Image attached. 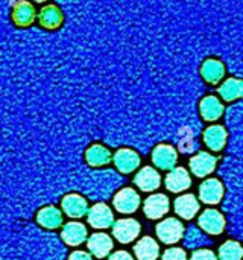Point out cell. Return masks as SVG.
Masks as SVG:
<instances>
[{
    "mask_svg": "<svg viewBox=\"0 0 243 260\" xmlns=\"http://www.w3.org/2000/svg\"><path fill=\"white\" fill-rule=\"evenodd\" d=\"M224 198V186L216 178H209L199 186V200L205 204H219Z\"/></svg>",
    "mask_w": 243,
    "mask_h": 260,
    "instance_id": "14",
    "label": "cell"
},
{
    "mask_svg": "<svg viewBox=\"0 0 243 260\" xmlns=\"http://www.w3.org/2000/svg\"><path fill=\"white\" fill-rule=\"evenodd\" d=\"M134 184L143 192H154L161 186V175L152 166H145L134 177Z\"/></svg>",
    "mask_w": 243,
    "mask_h": 260,
    "instance_id": "11",
    "label": "cell"
},
{
    "mask_svg": "<svg viewBox=\"0 0 243 260\" xmlns=\"http://www.w3.org/2000/svg\"><path fill=\"white\" fill-rule=\"evenodd\" d=\"M198 225L207 235H221L225 229V218L219 210L207 209L198 218Z\"/></svg>",
    "mask_w": 243,
    "mask_h": 260,
    "instance_id": "4",
    "label": "cell"
},
{
    "mask_svg": "<svg viewBox=\"0 0 243 260\" xmlns=\"http://www.w3.org/2000/svg\"><path fill=\"white\" fill-rule=\"evenodd\" d=\"M134 254L138 260H157L160 256V245L154 238L145 236L134 245Z\"/></svg>",
    "mask_w": 243,
    "mask_h": 260,
    "instance_id": "18",
    "label": "cell"
},
{
    "mask_svg": "<svg viewBox=\"0 0 243 260\" xmlns=\"http://www.w3.org/2000/svg\"><path fill=\"white\" fill-rule=\"evenodd\" d=\"M199 113L204 120L216 122L224 114V105L216 96H205L199 104Z\"/></svg>",
    "mask_w": 243,
    "mask_h": 260,
    "instance_id": "20",
    "label": "cell"
},
{
    "mask_svg": "<svg viewBox=\"0 0 243 260\" xmlns=\"http://www.w3.org/2000/svg\"><path fill=\"white\" fill-rule=\"evenodd\" d=\"M61 209L62 212L72 218V219H79L82 216L87 215L88 212V203L87 200L82 197V195H78V193H68L62 198L61 201Z\"/></svg>",
    "mask_w": 243,
    "mask_h": 260,
    "instance_id": "8",
    "label": "cell"
},
{
    "mask_svg": "<svg viewBox=\"0 0 243 260\" xmlns=\"http://www.w3.org/2000/svg\"><path fill=\"white\" fill-rule=\"evenodd\" d=\"M170 210V201L163 193L149 195L143 203V212L149 219H161Z\"/></svg>",
    "mask_w": 243,
    "mask_h": 260,
    "instance_id": "6",
    "label": "cell"
},
{
    "mask_svg": "<svg viewBox=\"0 0 243 260\" xmlns=\"http://www.w3.org/2000/svg\"><path fill=\"white\" fill-rule=\"evenodd\" d=\"M155 233L163 244L172 245V244L180 242L184 238L186 229L180 219L167 218V219H163L161 222H158V225L155 227Z\"/></svg>",
    "mask_w": 243,
    "mask_h": 260,
    "instance_id": "1",
    "label": "cell"
},
{
    "mask_svg": "<svg viewBox=\"0 0 243 260\" xmlns=\"http://www.w3.org/2000/svg\"><path fill=\"white\" fill-rule=\"evenodd\" d=\"M243 82L239 78H230L219 87V94L225 101H236L242 96Z\"/></svg>",
    "mask_w": 243,
    "mask_h": 260,
    "instance_id": "25",
    "label": "cell"
},
{
    "mask_svg": "<svg viewBox=\"0 0 243 260\" xmlns=\"http://www.w3.org/2000/svg\"><path fill=\"white\" fill-rule=\"evenodd\" d=\"M227 129L222 125H212L204 131V142L212 151H222L227 143Z\"/></svg>",
    "mask_w": 243,
    "mask_h": 260,
    "instance_id": "22",
    "label": "cell"
},
{
    "mask_svg": "<svg viewBox=\"0 0 243 260\" xmlns=\"http://www.w3.org/2000/svg\"><path fill=\"white\" fill-rule=\"evenodd\" d=\"M37 222L47 230H55L62 224V212L53 206L43 207L37 213Z\"/></svg>",
    "mask_w": 243,
    "mask_h": 260,
    "instance_id": "21",
    "label": "cell"
},
{
    "mask_svg": "<svg viewBox=\"0 0 243 260\" xmlns=\"http://www.w3.org/2000/svg\"><path fill=\"white\" fill-rule=\"evenodd\" d=\"M201 75L209 84H219L225 76V66L216 58L205 59L201 66Z\"/></svg>",
    "mask_w": 243,
    "mask_h": 260,
    "instance_id": "17",
    "label": "cell"
},
{
    "mask_svg": "<svg viewBox=\"0 0 243 260\" xmlns=\"http://www.w3.org/2000/svg\"><path fill=\"white\" fill-rule=\"evenodd\" d=\"M166 189L172 193H181L192 186V178L187 169L184 168H173L166 175Z\"/></svg>",
    "mask_w": 243,
    "mask_h": 260,
    "instance_id": "13",
    "label": "cell"
},
{
    "mask_svg": "<svg viewBox=\"0 0 243 260\" xmlns=\"http://www.w3.org/2000/svg\"><path fill=\"white\" fill-rule=\"evenodd\" d=\"M190 171L195 177L198 178H204L207 175H210L212 172H215L216 165H218V158L209 152H198L196 155H193L190 158Z\"/></svg>",
    "mask_w": 243,
    "mask_h": 260,
    "instance_id": "7",
    "label": "cell"
},
{
    "mask_svg": "<svg viewBox=\"0 0 243 260\" xmlns=\"http://www.w3.org/2000/svg\"><path fill=\"white\" fill-rule=\"evenodd\" d=\"M140 203H142L140 195L131 187H125L119 190L113 200V206L116 207V210L120 213H126V215L137 212V209L140 207Z\"/></svg>",
    "mask_w": 243,
    "mask_h": 260,
    "instance_id": "5",
    "label": "cell"
},
{
    "mask_svg": "<svg viewBox=\"0 0 243 260\" xmlns=\"http://www.w3.org/2000/svg\"><path fill=\"white\" fill-rule=\"evenodd\" d=\"M142 232V225L138 221L126 218V219H117L113 224V236L120 244H131L134 242Z\"/></svg>",
    "mask_w": 243,
    "mask_h": 260,
    "instance_id": "2",
    "label": "cell"
},
{
    "mask_svg": "<svg viewBox=\"0 0 243 260\" xmlns=\"http://www.w3.org/2000/svg\"><path fill=\"white\" fill-rule=\"evenodd\" d=\"M61 238H62V241L67 245H70V247H79L88 238L87 227L84 224H81V222H76V221L67 222L62 227V230H61Z\"/></svg>",
    "mask_w": 243,
    "mask_h": 260,
    "instance_id": "16",
    "label": "cell"
},
{
    "mask_svg": "<svg viewBox=\"0 0 243 260\" xmlns=\"http://www.w3.org/2000/svg\"><path fill=\"white\" fill-rule=\"evenodd\" d=\"M67 260H93V257L85 251H73Z\"/></svg>",
    "mask_w": 243,
    "mask_h": 260,
    "instance_id": "31",
    "label": "cell"
},
{
    "mask_svg": "<svg viewBox=\"0 0 243 260\" xmlns=\"http://www.w3.org/2000/svg\"><path fill=\"white\" fill-rule=\"evenodd\" d=\"M184 239H186V247L187 248H198L202 247L207 242V238L202 235V232H199L195 227H190L187 233H184Z\"/></svg>",
    "mask_w": 243,
    "mask_h": 260,
    "instance_id": "27",
    "label": "cell"
},
{
    "mask_svg": "<svg viewBox=\"0 0 243 260\" xmlns=\"http://www.w3.org/2000/svg\"><path fill=\"white\" fill-rule=\"evenodd\" d=\"M173 209H175V213L181 218V219H193L195 215L199 212L201 206H199V201L198 198L193 195V193H186V195H181L175 200L173 203Z\"/></svg>",
    "mask_w": 243,
    "mask_h": 260,
    "instance_id": "15",
    "label": "cell"
},
{
    "mask_svg": "<svg viewBox=\"0 0 243 260\" xmlns=\"http://www.w3.org/2000/svg\"><path fill=\"white\" fill-rule=\"evenodd\" d=\"M113 161H114V166H116V169L119 172L131 174V172H134L140 166L142 158H140V155L135 151L123 148V149H119L113 155Z\"/></svg>",
    "mask_w": 243,
    "mask_h": 260,
    "instance_id": "12",
    "label": "cell"
},
{
    "mask_svg": "<svg viewBox=\"0 0 243 260\" xmlns=\"http://www.w3.org/2000/svg\"><path fill=\"white\" fill-rule=\"evenodd\" d=\"M87 248L91 253L90 256L103 259L110 256V253L113 251L114 242H113V238L105 233H93L90 238H87Z\"/></svg>",
    "mask_w": 243,
    "mask_h": 260,
    "instance_id": "9",
    "label": "cell"
},
{
    "mask_svg": "<svg viewBox=\"0 0 243 260\" xmlns=\"http://www.w3.org/2000/svg\"><path fill=\"white\" fill-rule=\"evenodd\" d=\"M108 260H134V257L128 251H116V253L110 254Z\"/></svg>",
    "mask_w": 243,
    "mask_h": 260,
    "instance_id": "30",
    "label": "cell"
},
{
    "mask_svg": "<svg viewBox=\"0 0 243 260\" xmlns=\"http://www.w3.org/2000/svg\"><path fill=\"white\" fill-rule=\"evenodd\" d=\"M12 20L17 26H29L35 20V8L29 2H17L12 9Z\"/></svg>",
    "mask_w": 243,
    "mask_h": 260,
    "instance_id": "23",
    "label": "cell"
},
{
    "mask_svg": "<svg viewBox=\"0 0 243 260\" xmlns=\"http://www.w3.org/2000/svg\"><path fill=\"white\" fill-rule=\"evenodd\" d=\"M113 160V154L110 152L108 148L102 146V145H91L87 151H85V161L93 166V168H100L108 165Z\"/></svg>",
    "mask_w": 243,
    "mask_h": 260,
    "instance_id": "24",
    "label": "cell"
},
{
    "mask_svg": "<svg viewBox=\"0 0 243 260\" xmlns=\"http://www.w3.org/2000/svg\"><path fill=\"white\" fill-rule=\"evenodd\" d=\"M242 247L236 241H227L219 248V260H242Z\"/></svg>",
    "mask_w": 243,
    "mask_h": 260,
    "instance_id": "26",
    "label": "cell"
},
{
    "mask_svg": "<svg viewBox=\"0 0 243 260\" xmlns=\"http://www.w3.org/2000/svg\"><path fill=\"white\" fill-rule=\"evenodd\" d=\"M161 260H187V254L183 248L173 247V248H167L164 251V254L161 256Z\"/></svg>",
    "mask_w": 243,
    "mask_h": 260,
    "instance_id": "28",
    "label": "cell"
},
{
    "mask_svg": "<svg viewBox=\"0 0 243 260\" xmlns=\"http://www.w3.org/2000/svg\"><path fill=\"white\" fill-rule=\"evenodd\" d=\"M190 260H218V256L212 250L199 248V250L193 251V254L190 256Z\"/></svg>",
    "mask_w": 243,
    "mask_h": 260,
    "instance_id": "29",
    "label": "cell"
},
{
    "mask_svg": "<svg viewBox=\"0 0 243 260\" xmlns=\"http://www.w3.org/2000/svg\"><path fill=\"white\" fill-rule=\"evenodd\" d=\"M152 161L158 169L163 171H172L177 166L178 161V152L170 145H158L152 151Z\"/></svg>",
    "mask_w": 243,
    "mask_h": 260,
    "instance_id": "10",
    "label": "cell"
},
{
    "mask_svg": "<svg viewBox=\"0 0 243 260\" xmlns=\"http://www.w3.org/2000/svg\"><path fill=\"white\" fill-rule=\"evenodd\" d=\"M62 20H64V15L56 5H46L44 8H41V11L38 14L40 24L50 30L58 29L62 24Z\"/></svg>",
    "mask_w": 243,
    "mask_h": 260,
    "instance_id": "19",
    "label": "cell"
},
{
    "mask_svg": "<svg viewBox=\"0 0 243 260\" xmlns=\"http://www.w3.org/2000/svg\"><path fill=\"white\" fill-rule=\"evenodd\" d=\"M87 221L88 224L96 230H105L113 227L114 224V215L113 210L105 203H97L87 212Z\"/></svg>",
    "mask_w": 243,
    "mask_h": 260,
    "instance_id": "3",
    "label": "cell"
}]
</instances>
